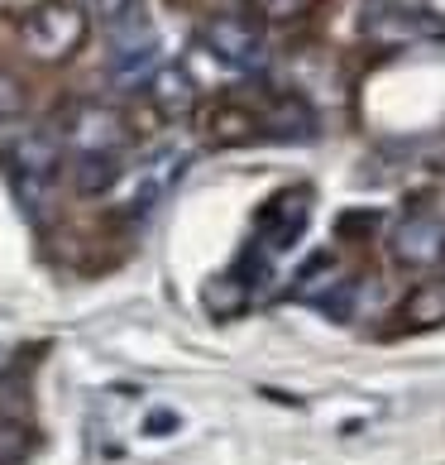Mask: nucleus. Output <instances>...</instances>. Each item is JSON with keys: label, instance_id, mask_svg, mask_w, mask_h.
I'll return each mask as SVG.
<instances>
[{"label": "nucleus", "instance_id": "nucleus-1", "mask_svg": "<svg viewBox=\"0 0 445 465\" xmlns=\"http://www.w3.org/2000/svg\"><path fill=\"white\" fill-rule=\"evenodd\" d=\"M24 48L39 63H67L87 39V10L73 0H39L24 15Z\"/></svg>", "mask_w": 445, "mask_h": 465}, {"label": "nucleus", "instance_id": "nucleus-2", "mask_svg": "<svg viewBox=\"0 0 445 465\" xmlns=\"http://www.w3.org/2000/svg\"><path fill=\"white\" fill-rule=\"evenodd\" d=\"M392 260L407 269H440L445 264V216L436 206H412L392 226Z\"/></svg>", "mask_w": 445, "mask_h": 465}, {"label": "nucleus", "instance_id": "nucleus-3", "mask_svg": "<svg viewBox=\"0 0 445 465\" xmlns=\"http://www.w3.org/2000/svg\"><path fill=\"white\" fill-rule=\"evenodd\" d=\"M201 44H207L211 58H220L226 67H239V73L264 63V29L249 15H211L201 25Z\"/></svg>", "mask_w": 445, "mask_h": 465}, {"label": "nucleus", "instance_id": "nucleus-4", "mask_svg": "<svg viewBox=\"0 0 445 465\" xmlns=\"http://www.w3.org/2000/svg\"><path fill=\"white\" fill-rule=\"evenodd\" d=\"M306 221H312V193H306V187H283V193L268 197L264 212H259V250L264 254L293 250L306 231Z\"/></svg>", "mask_w": 445, "mask_h": 465}, {"label": "nucleus", "instance_id": "nucleus-5", "mask_svg": "<svg viewBox=\"0 0 445 465\" xmlns=\"http://www.w3.org/2000/svg\"><path fill=\"white\" fill-rule=\"evenodd\" d=\"M350 298H354V279L340 269V260H331V254H316V260L293 279V302L321 307L326 317H345Z\"/></svg>", "mask_w": 445, "mask_h": 465}, {"label": "nucleus", "instance_id": "nucleus-6", "mask_svg": "<svg viewBox=\"0 0 445 465\" xmlns=\"http://www.w3.org/2000/svg\"><path fill=\"white\" fill-rule=\"evenodd\" d=\"M67 144L77 149V159H87V153H120L130 144V130L106 106H77L73 120H67Z\"/></svg>", "mask_w": 445, "mask_h": 465}, {"label": "nucleus", "instance_id": "nucleus-7", "mask_svg": "<svg viewBox=\"0 0 445 465\" xmlns=\"http://www.w3.org/2000/svg\"><path fill=\"white\" fill-rule=\"evenodd\" d=\"M153 73H159V39L149 29H140L134 39H115V54H111L115 87H144Z\"/></svg>", "mask_w": 445, "mask_h": 465}, {"label": "nucleus", "instance_id": "nucleus-8", "mask_svg": "<svg viewBox=\"0 0 445 465\" xmlns=\"http://www.w3.org/2000/svg\"><path fill=\"white\" fill-rule=\"evenodd\" d=\"M58 153H63V149H58L53 134H29V140L15 144V168H20V187L29 193V202H34V193H39V187L53 183Z\"/></svg>", "mask_w": 445, "mask_h": 465}, {"label": "nucleus", "instance_id": "nucleus-9", "mask_svg": "<svg viewBox=\"0 0 445 465\" xmlns=\"http://www.w3.org/2000/svg\"><path fill=\"white\" fill-rule=\"evenodd\" d=\"M144 87H149V101L159 106V115H168V120L192 115V106H197V82L187 77L182 67H159Z\"/></svg>", "mask_w": 445, "mask_h": 465}, {"label": "nucleus", "instance_id": "nucleus-10", "mask_svg": "<svg viewBox=\"0 0 445 465\" xmlns=\"http://www.w3.org/2000/svg\"><path fill=\"white\" fill-rule=\"evenodd\" d=\"M402 326L407 331H436L445 326V279H426L402 298Z\"/></svg>", "mask_w": 445, "mask_h": 465}, {"label": "nucleus", "instance_id": "nucleus-11", "mask_svg": "<svg viewBox=\"0 0 445 465\" xmlns=\"http://www.w3.org/2000/svg\"><path fill=\"white\" fill-rule=\"evenodd\" d=\"M259 134V115L254 111H239V106H216L207 120V140L216 149H235V144H249Z\"/></svg>", "mask_w": 445, "mask_h": 465}, {"label": "nucleus", "instance_id": "nucleus-12", "mask_svg": "<svg viewBox=\"0 0 445 465\" xmlns=\"http://www.w3.org/2000/svg\"><path fill=\"white\" fill-rule=\"evenodd\" d=\"M259 134H278V140H306L316 134V115L302 101H278V111L259 115Z\"/></svg>", "mask_w": 445, "mask_h": 465}, {"label": "nucleus", "instance_id": "nucleus-13", "mask_svg": "<svg viewBox=\"0 0 445 465\" xmlns=\"http://www.w3.org/2000/svg\"><path fill=\"white\" fill-rule=\"evenodd\" d=\"M115 178H120V159H115V153H87V159H77V187L87 197L111 193Z\"/></svg>", "mask_w": 445, "mask_h": 465}, {"label": "nucleus", "instance_id": "nucleus-14", "mask_svg": "<svg viewBox=\"0 0 445 465\" xmlns=\"http://www.w3.org/2000/svg\"><path fill=\"white\" fill-rule=\"evenodd\" d=\"M249 298H254V292H249L245 283H239L235 273H226V279H216V283L207 288V302L216 307L220 317H235V312H239V307H245Z\"/></svg>", "mask_w": 445, "mask_h": 465}, {"label": "nucleus", "instance_id": "nucleus-15", "mask_svg": "<svg viewBox=\"0 0 445 465\" xmlns=\"http://www.w3.org/2000/svg\"><path fill=\"white\" fill-rule=\"evenodd\" d=\"M29 427L24 422H10V418H0V465H24L29 456Z\"/></svg>", "mask_w": 445, "mask_h": 465}, {"label": "nucleus", "instance_id": "nucleus-16", "mask_svg": "<svg viewBox=\"0 0 445 465\" xmlns=\"http://www.w3.org/2000/svg\"><path fill=\"white\" fill-rule=\"evenodd\" d=\"M254 5H259L264 20H273V25H287V20H302V15L312 10L316 0H254Z\"/></svg>", "mask_w": 445, "mask_h": 465}, {"label": "nucleus", "instance_id": "nucleus-17", "mask_svg": "<svg viewBox=\"0 0 445 465\" xmlns=\"http://www.w3.org/2000/svg\"><path fill=\"white\" fill-rule=\"evenodd\" d=\"M24 111V87L10 73H0V120H15Z\"/></svg>", "mask_w": 445, "mask_h": 465}, {"label": "nucleus", "instance_id": "nucleus-18", "mask_svg": "<svg viewBox=\"0 0 445 465\" xmlns=\"http://www.w3.org/2000/svg\"><path fill=\"white\" fill-rule=\"evenodd\" d=\"M101 5V20H106L111 29L120 25H140V10H134V0H96Z\"/></svg>", "mask_w": 445, "mask_h": 465}, {"label": "nucleus", "instance_id": "nucleus-19", "mask_svg": "<svg viewBox=\"0 0 445 465\" xmlns=\"http://www.w3.org/2000/svg\"><path fill=\"white\" fill-rule=\"evenodd\" d=\"M173 427H178V418H173V412H153V418H149V432H153V437L173 432Z\"/></svg>", "mask_w": 445, "mask_h": 465}]
</instances>
